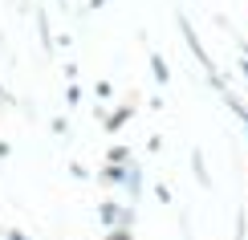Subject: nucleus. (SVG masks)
<instances>
[{
  "mask_svg": "<svg viewBox=\"0 0 248 240\" xmlns=\"http://www.w3.org/2000/svg\"><path fill=\"white\" fill-rule=\"evenodd\" d=\"M126 167L130 163H110L106 171H102V179H106L110 187H122V183H126Z\"/></svg>",
  "mask_w": 248,
  "mask_h": 240,
  "instance_id": "1",
  "label": "nucleus"
},
{
  "mask_svg": "<svg viewBox=\"0 0 248 240\" xmlns=\"http://www.w3.org/2000/svg\"><path fill=\"white\" fill-rule=\"evenodd\" d=\"M126 192H130V200H139V195H142V171H139V167H126Z\"/></svg>",
  "mask_w": 248,
  "mask_h": 240,
  "instance_id": "2",
  "label": "nucleus"
},
{
  "mask_svg": "<svg viewBox=\"0 0 248 240\" xmlns=\"http://www.w3.org/2000/svg\"><path fill=\"white\" fill-rule=\"evenodd\" d=\"M102 220H106V228H118V220H122V204H118V200H106V204H102Z\"/></svg>",
  "mask_w": 248,
  "mask_h": 240,
  "instance_id": "3",
  "label": "nucleus"
},
{
  "mask_svg": "<svg viewBox=\"0 0 248 240\" xmlns=\"http://www.w3.org/2000/svg\"><path fill=\"white\" fill-rule=\"evenodd\" d=\"M151 74H155V81H171V74H167V61H163L159 53H151Z\"/></svg>",
  "mask_w": 248,
  "mask_h": 240,
  "instance_id": "4",
  "label": "nucleus"
},
{
  "mask_svg": "<svg viewBox=\"0 0 248 240\" xmlns=\"http://www.w3.org/2000/svg\"><path fill=\"white\" fill-rule=\"evenodd\" d=\"M126 118H130V110H126V106H122V110H114V114L106 118V130H118V127H122Z\"/></svg>",
  "mask_w": 248,
  "mask_h": 240,
  "instance_id": "5",
  "label": "nucleus"
},
{
  "mask_svg": "<svg viewBox=\"0 0 248 240\" xmlns=\"http://www.w3.org/2000/svg\"><path fill=\"white\" fill-rule=\"evenodd\" d=\"M110 163H130V151L126 147H114V151H110Z\"/></svg>",
  "mask_w": 248,
  "mask_h": 240,
  "instance_id": "6",
  "label": "nucleus"
},
{
  "mask_svg": "<svg viewBox=\"0 0 248 240\" xmlns=\"http://www.w3.org/2000/svg\"><path fill=\"white\" fill-rule=\"evenodd\" d=\"M106 240H130V228H110Z\"/></svg>",
  "mask_w": 248,
  "mask_h": 240,
  "instance_id": "7",
  "label": "nucleus"
},
{
  "mask_svg": "<svg viewBox=\"0 0 248 240\" xmlns=\"http://www.w3.org/2000/svg\"><path fill=\"white\" fill-rule=\"evenodd\" d=\"M232 110H236V118H240V122H244V130H248V110L240 106V102H232Z\"/></svg>",
  "mask_w": 248,
  "mask_h": 240,
  "instance_id": "8",
  "label": "nucleus"
},
{
  "mask_svg": "<svg viewBox=\"0 0 248 240\" xmlns=\"http://www.w3.org/2000/svg\"><path fill=\"white\" fill-rule=\"evenodd\" d=\"M8 240H29V236L25 232H8Z\"/></svg>",
  "mask_w": 248,
  "mask_h": 240,
  "instance_id": "9",
  "label": "nucleus"
},
{
  "mask_svg": "<svg viewBox=\"0 0 248 240\" xmlns=\"http://www.w3.org/2000/svg\"><path fill=\"white\" fill-rule=\"evenodd\" d=\"M102 4H106V0H90V8H102Z\"/></svg>",
  "mask_w": 248,
  "mask_h": 240,
  "instance_id": "10",
  "label": "nucleus"
},
{
  "mask_svg": "<svg viewBox=\"0 0 248 240\" xmlns=\"http://www.w3.org/2000/svg\"><path fill=\"white\" fill-rule=\"evenodd\" d=\"M0 155H8V147H4V143H0Z\"/></svg>",
  "mask_w": 248,
  "mask_h": 240,
  "instance_id": "11",
  "label": "nucleus"
},
{
  "mask_svg": "<svg viewBox=\"0 0 248 240\" xmlns=\"http://www.w3.org/2000/svg\"><path fill=\"white\" fill-rule=\"evenodd\" d=\"M0 98H8V94H4V86H0Z\"/></svg>",
  "mask_w": 248,
  "mask_h": 240,
  "instance_id": "12",
  "label": "nucleus"
},
{
  "mask_svg": "<svg viewBox=\"0 0 248 240\" xmlns=\"http://www.w3.org/2000/svg\"><path fill=\"white\" fill-rule=\"evenodd\" d=\"M61 4H69V0H61Z\"/></svg>",
  "mask_w": 248,
  "mask_h": 240,
  "instance_id": "13",
  "label": "nucleus"
}]
</instances>
